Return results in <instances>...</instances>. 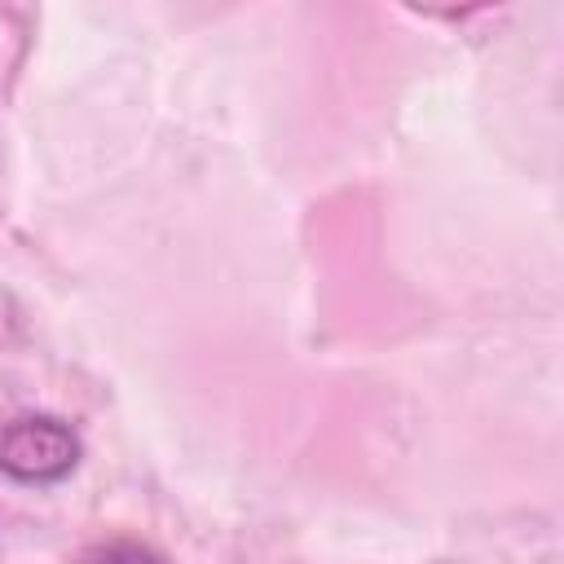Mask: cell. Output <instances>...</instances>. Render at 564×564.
I'll return each instance as SVG.
<instances>
[{
  "label": "cell",
  "instance_id": "6da1fadb",
  "mask_svg": "<svg viewBox=\"0 0 564 564\" xmlns=\"http://www.w3.org/2000/svg\"><path fill=\"white\" fill-rule=\"evenodd\" d=\"M84 458L79 432L57 414H18L0 423V476L18 485H57Z\"/></svg>",
  "mask_w": 564,
  "mask_h": 564
},
{
  "label": "cell",
  "instance_id": "7a4b0ae2",
  "mask_svg": "<svg viewBox=\"0 0 564 564\" xmlns=\"http://www.w3.org/2000/svg\"><path fill=\"white\" fill-rule=\"evenodd\" d=\"M79 564H167L154 546L145 542H132V538H110V542H97L79 555Z\"/></svg>",
  "mask_w": 564,
  "mask_h": 564
}]
</instances>
